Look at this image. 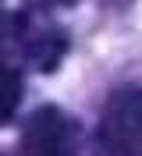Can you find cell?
<instances>
[{
  "mask_svg": "<svg viewBox=\"0 0 142 156\" xmlns=\"http://www.w3.org/2000/svg\"><path fill=\"white\" fill-rule=\"evenodd\" d=\"M96 156H142V89H117L96 124Z\"/></svg>",
  "mask_w": 142,
  "mask_h": 156,
  "instance_id": "6da1fadb",
  "label": "cell"
},
{
  "mask_svg": "<svg viewBox=\"0 0 142 156\" xmlns=\"http://www.w3.org/2000/svg\"><path fill=\"white\" fill-rule=\"evenodd\" d=\"M7 46L32 68H57L67 50V36L43 14H7Z\"/></svg>",
  "mask_w": 142,
  "mask_h": 156,
  "instance_id": "7a4b0ae2",
  "label": "cell"
},
{
  "mask_svg": "<svg viewBox=\"0 0 142 156\" xmlns=\"http://www.w3.org/2000/svg\"><path fill=\"white\" fill-rule=\"evenodd\" d=\"M78 124L57 107H43L28 117L21 135V156H75Z\"/></svg>",
  "mask_w": 142,
  "mask_h": 156,
  "instance_id": "3957f363",
  "label": "cell"
},
{
  "mask_svg": "<svg viewBox=\"0 0 142 156\" xmlns=\"http://www.w3.org/2000/svg\"><path fill=\"white\" fill-rule=\"evenodd\" d=\"M18 96H21L18 71L4 68V121H11V114H14V107H18Z\"/></svg>",
  "mask_w": 142,
  "mask_h": 156,
  "instance_id": "277c9868",
  "label": "cell"
}]
</instances>
